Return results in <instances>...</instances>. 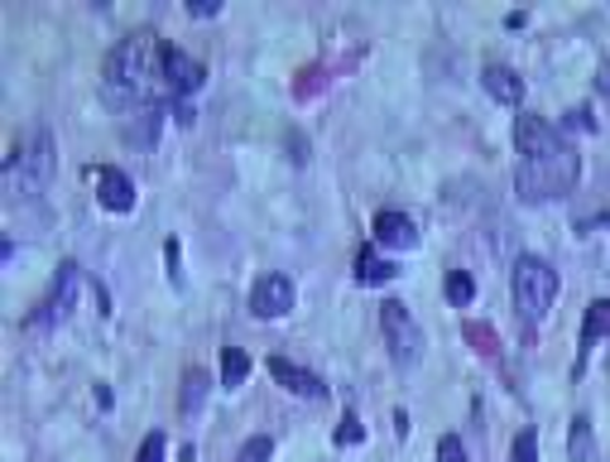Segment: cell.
Returning a JSON list of instances; mask_svg holds the SVG:
<instances>
[{"instance_id":"obj_1","label":"cell","mask_w":610,"mask_h":462,"mask_svg":"<svg viewBox=\"0 0 610 462\" xmlns=\"http://www.w3.org/2000/svg\"><path fill=\"white\" fill-rule=\"evenodd\" d=\"M159 82H164V44L150 30L126 34L106 58V92L116 102H144Z\"/></svg>"},{"instance_id":"obj_2","label":"cell","mask_w":610,"mask_h":462,"mask_svg":"<svg viewBox=\"0 0 610 462\" xmlns=\"http://www.w3.org/2000/svg\"><path fill=\"white\" fill-rule=\"evenodd\" d=\"M577 178H582L577 150L558 136L553 145H543V150H533V154H524L519 160L515 193L524 203H553V198H563V193L577 188Z\"/></svg>"},{"instance_id":"obj_3","label":"cell","mask_w":610,"mask_h":462,"mask_svg":"<svg viewBox=\"0 0 610 462\" xmlns=\"http://www.w3.org/2000/svg\"><path fill=\"white\" fill-rule=\"evenodd\" d=\"M54 169H58L54 136H48V130H34V140L24 145V150L10 154V164H5V193H10V198H39V193L54 184Z\"/></svg>"},{"instance_id":"obj_4","label":"cell","mask_w":610,"mask_h":462,"mask_svg":"<svg viewBox=\"0 0 610 462\" xmlns=\"http://www.w3.org/2000/svg\"><path fill=\"white\" fill-rule=\"evenodd\" d=\"M515 309H519V319L529 323V327H539L548 319V309H553V299H558V270L543 261V255H519V265H515Z\"/></svg>"},{"instance_id":"obj_5","label":"cell","mask_w":610,"mask_h":462,"mask_svg":"<svg viewBox=\"0 0 610 462\" xmlns=\"http://www.w3.org/2000/svg\"><path fill=\"white\" fill-rule=\"evenodd\" d=\"M380 333H385V347H389V357H395L399 371L419 367V357H423V333H419L413 313H409L399 299L380 303Z\"/></svg>"},{"instance_id":"obj_6","label":"cell","mask_w":610,"mask_h":462,"mask_svg":"<svg viewBox=\"0 0 610 462\" xmlns=\"http://www.w3.org/2000/svg\"><path fill=\"white\" fill-rule=\"evenodd\" d=\"M289 309H294V279L289 275H260V285L250 289L255 319H284Z\"/></svg>"},{"instance_id":"obj_7","label":"cell","mask_w":610,"mask_h":462,"mask_svg":"<svg viewBox=\"0 0 610 462\" xmlns=\"http://www.w3.org/2000/svg\"><path fill=\"white\" fill-rule=\"evenodd\" d=\"M72 294H78V265H58V279H54V289L44 294L39 303V313H34V327H44V323H58V319H68V309H72Z\"/></svg>"},{"instance_id":"obj_8","label":"cell","mask_w":610,"mask_h":462,"mask_svg":"<svg viewBox=\"0 0 610 462\" xmlns=\"http://www.w3.org/2000/svg\"><path fill=\"white\" fill-rule=\"evenodd\" d=\"M164 82L174 88L178 96L183 92H198L207 82V68L198 63L192 54H183V48H164Z\"/></svg>"},{"instance_id":"obj_9","label":"cell","mask_w":610,"mask_h":462,"mask_svg":"<svg viewBox=\"0 0 610 462\" xmlns=\"http://www.w3.org/2000/svg\"><path fill=\"white\" fill-rule=\"evenodd\" d=\"M96 203H102L106 212H130L136 208V184H130L120 169H102V178H96Z\"/></svg>"},{"instance_id":"obj_10","label":"cell","mask_w":610,"mask_h":462,"mask_svg":"<svg viewBox=\"0 0 610 462\" xmlns=\"http://www.w3.org/2000/svg\"><path fill=\"white\" fill-rule=\"evenodd\" d=\"M270 376H274L279 385H284V391H294V395H303V400H322V395H327V385L317 381L313 371H303V367H294V361H284V357L270 361Z\"/></svg>"},{"instance_id":"obj_11","label":"cell","mask_w":610,"mask_h":462,"mask_svg":"<svg viewBox=\"0 0 610 462\" xmlns=\"http://www.w3.org/2000/svg\"><path fill=\"white\" fill-rule=\"evenodd\" d=\"M375 241H380V246H395V251H409L413 241H419V227H413V217H404V212H375Z\"/></svg>"},{"instance_id":"obj_12","label":"cell","mask_w":610,"mask_h":462,"mask_svg":"<svg viewBox=\"0 0 610 462\" xmlns=\"http://www.w3.org/2000/svg\"><path fill=\"white\" fill-rule=\"evenodd\" d=\"M481 88L495 96V102H505V106H515L519 96H524V82H519V72L515 68H505V63H491L481 72Z\"/></svg>"},{"instance_id":"obj_13","label":"cell","mask_w":610,"mask_h":462,"mask_svg":"<svg viewBox=\"0 0 610 462\" xmlns=\"http://www.w3.org/2000/svg\"><path fill=\"white\" fill-rule=\"evenodd\" d=\"M601 337H610V299H596L587 309V323H582V351H591Z\"/></svg>"},{"instance_id":"obj_14","label":"cell","mask_w":610,"mask_h":462,"mask_svg":"<svg viewBox=\"0 0 610 462\" xmlns=\"http://www.w3.org/2000/svg\"><path fill=\"white\" fill-rule=\"evenodd\" d=\"M395 275H399L395 265L380 261V255H375L371 246H365V251L356 255V279H361V285H385V279H395Z\"/></svg>"},{"instance_id":"obj_15","label":"cell","mask_w":610,"mask_h":462,"mask_svg":"<svg viewBox=\"0 0 610 462\" xmlns=\"http://www.w3.org/2000/svg\"><path fill=\"white\" fill-rule=\"evenodd\" d=\"M250 376V357L241 347H222V385L231 391V385H241Z\"/></svg>"},{"instance_id":"obj_16","label":"cell","mask_w":610,"mask_h":462,"mask_svg":"<svg viewBox=\"0 0 610 462\" xmlns=\"http://www.w3.org/2000/svg\"><path fill=\"white\" fill-rule=\"evenodd\" d=\"M572 462H596V448H591V424L577 419L572 424Z\"/></svg>"},{"instance_id":"obj_17","label":"cell","mask_w":610,"mask_h":462,"mask_svg":"<svg viewBox=\"0 0 610 462\" xmlns=\"http://www.w3.org/2000/svg\"><path fill=\"white\" fill-rule=\"evenodd\" d=\"M467 343L481 351V357H495L500 351V337H495V327H485V323H467Z\"/></svg>"},{"instance_id":"obj_18","label":"cell","mask_w":610,"mask_h":462,"mask_svg":"<svg viewBox=\"0 0 610 462\" xmlns=\"http://www.w3.org/2000/svg\"><path fill=\"white\" fill-rule=\"evenodd\" d=\"M270 453H274V439L270 434H255V439H246V448H241L236 462H270Z\"/></svg>"},{"instance_id":"obj_19","label":"cell","mask_w":610,"mask_h":462,"mask_svg":"<svg viewBox=\"0 0 610 462\" xmlns=\"http://www.w3.org/2000/svg\"><path fill=\"white\" fill-rule=\"evenodd\" d=\"M202 395H207V376L202 371H188V381H183V409H198L202 405Z\"/></svg>"},{"instance_id":"obj_20","label":"cell","mask_w":610,"mask_h":462,"mask_svg":"<svg viewBox=\"0 0 610 462\" xmlns=\"http://www.w3.org/2000/svg\"><path fill=\"white\" fill-rule=\"evenodd\" d=\"M471 294H476V285H471L467 270H453V275H447V299H453V303H471Z\"/></svg>"},{"instance_id":"obj_21","label":"cell","mask_w":610,"mask_h":462,"mask_svg":"<svg viewBox=\"0 0 610 462\" xmlns=\"http://www.w3.org/2000/svg\"><path fill=\"white\" fill-rule=\"evenodd\" d=\"M515 462H539V439H533V429L515 434V453H509Z\"/></svg>"},{"instance_id":"obj_22","label":"cell","mask_w":610,"mask_h":462,"mask_svg":"<svg viewBox=\"0 0 610 462\" xmlns=\"http://www.w3.org/2000/svg\"><path fill=\"white\" fill-rule=\"evenodd\" d=\"M437 462H467V448H461L457 434H443V439H437Z\"/></svg>"},{"instance_id":"obj_23","label":"cell","mask_w":610,"mask_h":462,"mask_svg":"<svg viewBox=\"0 0 610 462\" xmlns=\"http://www.w3.org/2000/svg\"><path fill=\"white\" fill-rule=\"evenodd\" d=\"M136 462H164V434H144Z\"/></svg>"},{"instance_id":"obj_24","label":"cell","mask_w":610,"mask_h":462,"mask_svg":"<svg viewBox=\"0 0 610 462\" xmlns=\"http://www.w3.org/2000/svg\"><path fill=\"white\" fill-rule=\"evenodd\" d=\"M365 439V429H361V419L356 415H341V429H337V443H361Z\"/></svg>"},{"instance_id":"obj_25","label":"cell","mask_w":610,"mask_h":462,"mask_svg":"<svg viewBox=\"0 0 610 462\" xmlns=\"http://www.w3.org/2000/svg\"><path fill=\"white\" fill-rule=\"evenodd\" d=\"M164 255H168V279H174V285H183V270H178V241H168Z\"/></svg>"}]
</instances>
